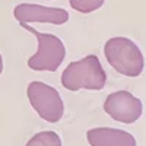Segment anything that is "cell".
I'll return each mask as SVG.
<instances>
[{"mask_svg":"<svg viewBox=\"0 0 146 146\" xmlns=\"http://www.w3.org/2000/svg\"><path fill=\"white\" fill-rule=\"evenodd\" d=\"M107 73L100 58L91 54L78 62H72L62 73V85L72 92L80 89L101 91L105 86Z\"/></svg>","mask_w":146,"mask_h":146,"instance_id":"obj_1","label":"cell"},{"mask_svg":"<svg viewBox=\"0 0 146 146\" xmlns=\"http://www.w3.org/2000/svg\"><path fill=\"white\" fill-rule=\"evenodd\" d=\"M107 62L120 75L136 78L143 72L145 60L140 48L126 36L110 38L104 45Z\"/></svg>","mask_w":146,"mask_h":146,"instance_id":"obj_2","label":"cell"},{"mask_svg":"<svg viewBox=\"0 0 146 146\" xmlns=\"http://www.w3.org/2000/svg\"><path fill=\"white\" fill-rule=\"evenodd\" d=\"M19 25L25 31L35 35L38 41V50L28 58L29 69L36 72H56L66 57V47L63 41L54 34L38 32L29 27V23H19Z\"/></svg>","mask_w":146,"mask_h":146,"instance_id":"obj_3","label":"cell"},{"mask_svg":"<svg viewBox=\"0 0 146 146\" xmlns=\"http://www.w3.org/2000/svg\"><path fill=\"white\" fill-rule=\"evenodd\" d=\"M27 96L35 113L47 123H58L64 114V104L58 91L51 85L34 80L27 88Z\"/></svg>","mask_w":146,"mask_h":146,"instance_id":"obj_4","label":"cell"},{"mask_svg":"<svg viewBox=\"0 0 146 146\" xmlns=\"http://www.w3.org/2000/svg\"><path fill=\"white\" fill-rule=\"evenodd\" d=\"M104 111L115 121L131 124L140 118L143 104L130 92L117 91L107 96L104 102Z\"/></svg>","mask_w":146,"mask_h":146,"instance_id":"obj_5","label":"cell"},{"mask_svg":"<svg viewBox=\"0 0 146 146\" xmlns=\"http://www.w3.org/2000/svg\"><path fill=\"white\" fill-rule=\"evenodd\" d=\"M13 16L19 23H53L63 25L69 21V12L60 7H48L34 3H21L13 9Z\"/></svg>","mask_w":146,"mask_h":146,"instance_id":"obj_6","label":"cell"},{"mask_svg":"<svg viewBox=\"0 0 146 146\" xmlns=\"http://www.w3.org/2000/svg\"><path fill=\"white\" fill-rule=\"evenodd\" d=\"M91 146H136V139L129 131L113 127H95L86 131Z\"/></svg>","mask_w":146,"mask_h":146,"instance_id":"obj_7","label":"cell"},{"mask_svg":"<svg viewBox=\"0 0 146 146\" xmlns=\"http://www.w3.org/2000/svg\"><path fill=\"white\" fill-rule=\"evenodd\" d=\"M25 146H63V145H62V139L56 131L45 130L34 135L27 142Z\"/></svg>","mask_w":146,"mask_h":146,"instance_id":"obj_8","label":"cell"},{"mask_svg":"<svg viewBox=\"0 0 146 146\" xmlns=\"http://www.w3.org/2000/svg\"><path fill=\"white\" fill-rule=\"evenodd\" d=\"M105 0H69V5L73 10L79 13H91V12L98 10Z\"/></svg>","mask_w":146,"mask_h":146,"instance_id":"obj_9","label":"cell"},{"mask_svg":"<svg viewBox=\"0 0 146 146\" xmlns=\"http://www.w3.org/2000/svg\"><path fill=\"white\" fill-rule=\"evenodd\" d=\"M2 72H3V57L0 54V75H2Z\"/></svg>","mask_w":146,"mask_h":146,"instance_id":"obj_10","label":"cell"}]
</instances>
